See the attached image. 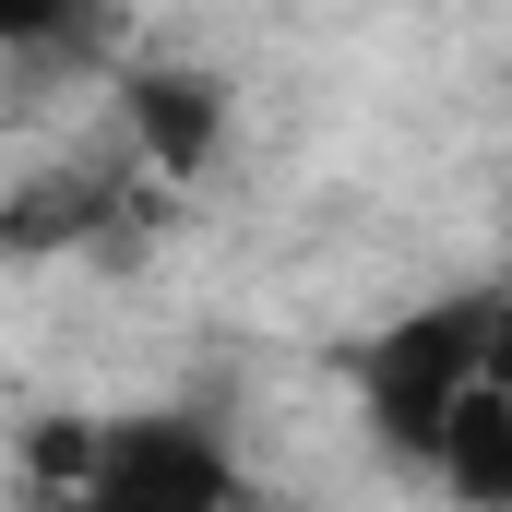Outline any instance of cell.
<instances>
[{"label": "cell", "instance_id": "4", "mask_svg": "<svg viewBox=\"0 0 512 512\" xmlns=\"http://www.w3.org/2000/svg\"><path fill=\"white\" fill-rule=\"evenodd\" d=\"M131 131H143V155L155 167H215V143H227V96L203 84V72H143L131 84Z\"/></svg>", "mask_w": 512, "mask_h": 512}, {"label": "cell", "instance_id": "2", "mask_svg": "<svg viewBox=\"0 0 512 512\" xmlns=\"http://www.w3.org/2000/svg\"><path fill=\"white\" fill-rule=\"evenodd\" d=\"M477 382H489V286L429 298V310L382 322V346L358 358V405H370V429H382L405 465H429L441 417H453Z\"/></svg>", "mask_w": 512, "mask_h": 512}, {"label": "cell", "instance_id": "6", "mask_svg": "<svg viewBox=\"0 0 512 512\" xmlns=\"http://www.w3.org/2000/svg\"><path fill=\"white\" fill-rule=\"evenodd\" d=\"M489 382L512 393V286H489Z\"/></svg>", "mask_w": 512, "mask_h": 512}, {"label": "cell", "instance_id": "3", "mask_svg": "<svg viewBox=\"0 0 512 512\" xmlns=\"http://www.w3.org/2000/svg\"><path fill=\"white\" fill-rule=\"evenodd\" d=\"M417 477H441L453 501H512V393L477 382L453 417H441V441H429V465Z\"/></svg>", "mask_w": 512, "mask_h": 512}, {"label": "cell", "instance_id": "1", "mask_svg": "<svg viewBox=\"0 0 512 512\" xmlns=\"http://www.w3.org/2000/svg\"><path fill=\"white\" fill-rule=\"evenodd\" d=\"M24 477L60 489V501H120V512H215V501H251V465L227 453L215 417H48L24 441Z\"/></svg>", "mask_w": 512, "mask_h": 512}, {"label": "cell", "instance_id": "5", "mask_svg": "<svg viewBox=\"0 0 512 512\" xmlns=\"http://www.w3.org/2000/svg\"><path fill=\"white\" fill-rule=\"evenodd\" d=\"M72 24V0H0V48H48Z\"/></svg>", "mask_w": 512, "mask_h": 512}]
</instances>
